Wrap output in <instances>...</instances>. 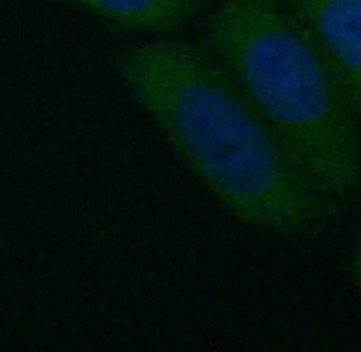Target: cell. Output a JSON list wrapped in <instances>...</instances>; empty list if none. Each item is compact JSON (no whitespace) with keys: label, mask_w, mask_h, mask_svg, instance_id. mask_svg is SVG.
Masks as SVG:
<instances>
[{"label":"cell","mask_w":361,"mask_h":352,"mask_svg":"<svg viewBox=\"0 0 361 352\" xmlns=\"http://www.w3.org/2000/svg\"><path fill=\"white\" fill-rule=\"evenodd\" d=\"M117 75L185 167L238 221L308 243L343 215L201 42L133 45L120 56Z\"/></svg>","instance_id":"1"},{"label":"cell","mask_w":361,"mask_h":352,"mask_svg":"<svg viewBox=\"0 0 361 352\" xmlns=\"http://www.w3.org/2000/svg\"><path fill=\"white\" fill-rule=\"evenodd\" d=\"M201 44L343 209L361 187V125L324 51L284 0H217Z\"/></svg>","instance_id":"2"},{"label":"cell","mask_w":361,"mask_h":352,"mask_svg":"<svg viewBox=\"0 0 361 352\" xmlns=\"http://www.w3.org/2000/svg\"><path fill=\"white\" fill-rule=\"evenodd\" d=\"M337 72L361 125V0H284Z\"/></svg>","instance_id":"3"},{"label":"cell","mask_w":361,"mask_h":352,"mask_svg":"<svg viewBox=\"0 0 361 352\" xmlns=\"http://www.w3.org/2000/svg\"><path fill=\"white\" fill-rule=\"evenodd\" d=\"M128 30L170 34L189 22L202 0H57Z\"/></svg>","instance_id":"4"},{"label":"cell","mask_w":361,"mask_h":352,"mask_svg":"<svg viewBox=\"0 0 361 352\" xmlns=\"http://www.w3.org/2000/svg\"><path fill=\"white\" fill-rule=\"evenodd\" d=\"M352 272H353V281L356 286V291H357L361 301V224L357 237H356V243H355L353 256H352Z\"/></svg>","instance_id":"5"}]
</instances>
